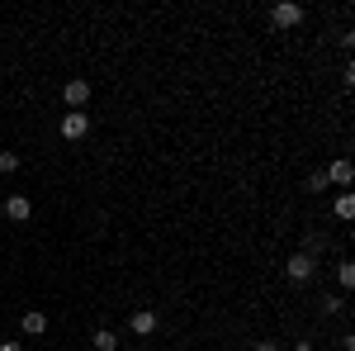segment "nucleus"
Here are the masks:
<instances>
[{
  "label": "nucleus",
  "mask_w": 355,
  "mask_h": 351,
  "mask_svg": "<svg viewBox=\"0 0 355 351\" xmlns=\"http://www.w3.org/2000/svg\"><path fill=\"white\" fill-rule=\"evenodd\" d=\"M85 133H90V114H81V109L62 114V138H67V142H81Z\"/></svg>",
  "instance_id": "1"
},
{
  "label": "nucleus",
  "mask_w": 355,
  "mask_h": 351,
  "mask_svg": "<svg viewBox=\"0 0 355 351\" xmlns=\"http://www.w3.org/2000/svg\"><path fill=\"white\" fill-rule=\"evenodd\" d=\"M313 270H318V261H313V256H303V252H294V256H289V266H284V275H289L294 285H308V280H313Z\"/></svg>",
  "instance_id": "2"
},
{
  "label": "nucleus",
  "mask_w": 355,
  "mask_h": 351,
  "mask_svg": "<svg viewBox=\"0 0 355 351\" xmlns=\"http://www.w3.org/2000/svg\"><path fill=\"white\" fill-rule=\"evenodd\" d=\"M270 19H275V28H294V24H303V5L284 0V5H275V10H270Z\"/></svg>",
  "instance_id": "3"
},
{
  "label": "nucleus",
  "mask_w": 355,
  "mask_h": 351,
  "mask_svg": "<svg viewBox=\"0 0 355 351\" xmlns=\"http://www.w3.org/2000/svg\"><path fill=\"white\" fill-rule=\"evenodd\" d=\"M62 100H67L71 109H81L85 100H90V81H81V76H71V81L62 85Z\"/></svg>",
  "instance_id": "4"
},
{
  "label": "nucleus",
  "mask_w": 355,
  "mask_h": 351,
  "mask_svg": "<svg viewBox=\"0 0 355 351\" xmlns=\"http://www.w3.org/2000/svg\"><path fill=\"white\" fill-rule=\"evenodd\" d=\"M128 327H133L137 337H152V332H157V313H152V309H133V313H128Z\"/></svg>",
  "instance_id": "5"
},
{
  "label": "nucleus",
  "mask_w": 355,
  "mask_h": 351,
  "mask_svg": "<svg viewBox=\"0 0 355 351\" xmlns=\"http://www.w3.org/2000/svg\"><path fill=\"white\" fill-rule=\"evenodd\" d=\"M355 181V166L346 162V157H336V162L327 166V186H351Z\"/></svg>",
  "instance_id": "6"
},
{
  "label": "nucleus",
  "mask_w": 355,
  "mask_h": 351,
  "mask_svg": "<svg viewBox=\"0 0 355 351\" xmlns=\"http://www.w3.org/2000/svg\"><path fill=\"white\" fill-rule=\"evenodd\" d=\"M5 214L15 218V223H28V214H33V204H28V195H10V199H5Z\"/></svg>",
  "instance_id": "7"
},
{
  "label": "nucleus",
  "mask_w": 355,
  "mask_h": 351,
  "mask_svg": "<svg viewBox=\"0 0 355 351\" xmlns=\"http://www.w3.org/2000/svg\"><path fill=\"white\" fill-rule=\"evenodd\" d=\"M322 252H327V238H322V233H308V238H303V256H313V261H318Z\"/></svg>",
  "instance_id": "8"
},
{
  "label": "nucleus",
  "mask_w": 355,
  "mask_h": 351,
  "mask_svg": "<svg viewBox=\"0 0 355 351\" xmlns=\"http://www.w3.org/2000/svg\"><path fill=\"white\" fill-rule=\"evenodd\" d=\"M24 332H28V337H38V332H48V318H43L38 309H28V313H24Z\"/></svg>",
  "instance_id": "9"
},
{
  "label": "nucleus",
  "mask_w": 355,
  "mask_h": 351,
  "mask_svg": "<svg viewBox=\"0 0 355 351\" xmlns=\"http://www.w3.org/2000/svg\"><path fill=\"white\" fill-rule=\"evenodd\" d=\"M336 280H341L346 290L355 285V261H351V256H341V261H336Z\"/></svg>",
  "instance_id": "10"
},
{
  "label": "nucleus",
  "mask_w": 355,
  "mask_h": 351,
  "mask_svg": "<svg viewBox=\"0 0 355 351\" xmlns=\"http://www.w3.org/2000/svg\"><path fill=\"white\" fill-rule=\"evenodd\" d=\"M95 351H119V337H114L110 327H100V332H95Z\"/></svg>",
  "instance_id": "11"
},
{
  "label": "nucleus",
  "mask_w": 355,
  "mask_h": 351,
  "mask_svg": "<svg viewBox=\"0 0 355 351\" xmlns=\"http://www.w3.org/2000/svg\"><path fill=\"white\" fill-rule=\"evenodd\" d=\"M336 218H355V199H351V195L336 199Z\"/></svg>",
  "instance_id": "12"
},
{
  "label": "nucleus",
  "mask_w": 355,
  "mask_h": 351,
  "mask_svg": "<svg viewBox=\"0 0 355 351\" xmlns=\"http://www.w3.org/2000/svg\"><path fill=\"white\" fill-rule=\"evenodd\" d=\"M308 190L322 195V190H327V171H313V176H308Z\"/></svg>",
  "instance_id": "13"
},
{
  "label": "nucleus",
  "mask_w": 355,
  "mask_h": 351,
  "mask_svg": "<svg viewBox=\"0 0 355 351\" xmlns=\"http://www.w3.org/2000/svg\"><path fill=\"white\" fill-rule=\"evenodd\" d=\"M0 171H5V176L19 171V152H0Z\"/></svg>",
  "instance_id": "14"
},
{
  "label": "nucleus",
  "mask_w": 355,
  "mask_h": 351,
  "mask_svg": "<svg viewBox=\"0 0 355 351\" xmlns=\"http://www.w3.org/2000/svg\"><path fill=\"white\" fill-rule=\"evenodd\" d=\"M251 351H279V342H270V337H261V342H256Z\"/></svg>",
  "instance_id": "15"
},
{
  "label": "nucleus",
  "mask_w": 355,
  "mask_h": 351,
  "mask_svg": "<svg viewBox=\"0 0 355 351\" xmlns=\"http://www.w3.org/2000/svg\"><path fill=\"white\" fill-rule=\"evenodd\" d=\"M0 351H24V347L19 342H0Z\"/></svg>",
  "instance_id": "16"
},
{
  "label": "nucleus",
  "mask_w": 355,
  "mask_h": 351,
  "mask_svg": "<svg viewBox=\"0 0 355 351\" xmlns=\"http://www.w3.org/2000/svg\"><path fill=\"white\" fill-rule=\"evenodd\" d=\"M294 351H313V342H294Z\"/></svg>",
  "instance_id": "17"
}]
</instances>
